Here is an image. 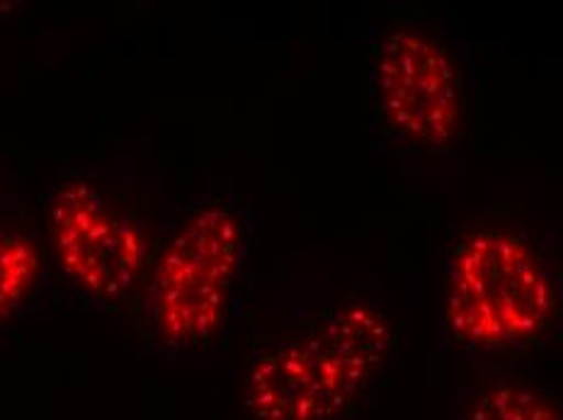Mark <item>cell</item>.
Wrapping results in <instances>:
<instances>
[{"instance_id":"obj_1","label":"cell","mask_w":563,"mask_h":420,"mask_svg":"<svg viewBox=\"0 0 563 420\" xmlns=\"http://www.w3.org/2000/svg\"><path fill=\"white\" fill-rule=\"evenodd\" d=\"M391 347V329L365 305L338 309L319 329L269 347L245 377L255 420H338L362 399Z\"/></svg>"},{"instance_id":"obj_4","label":"cell","mask_w":563,"mask_h":420,"mask_svg":"<svg viewBox=\"0 0 563 420\" xmlns=\"http://www.w3.org/2000/svg\"><path fill=\"white\" fill-rule=\"evenodd\" d=\"M49 233L62 270L88 297L120 301L139 283L144 239L90 183L74 180L56 192Z\"/></svg>"},{"instance_id":"obj_3","label":"cell","mask_w":563,"mask_h":420,"mask_svg":"<svg viewBox=\"0 0 563 420\" xmlns=\"http://www.w3.org/2000/svg\"><path fill=\"white\" fill-rule=\"evenodd\" d=\"M245 236L229 207L211 205L185 221L163 248L151 279V319L170 347L209 341L227 317Z\"/></svg>"},{"instance_id":"obj_6","label":"cell","mask_w":563,"mask_h":420,"mask_svg":"<svg viewBox=\"0 0 563 420\" xmlns=\"http://www.w3.org/2000/svg\"><path fill=\"white\" fill-rule=\"evenodd\" d=\"M460 420H563V411L530 387L496 384L481 391Z\"/></svg>"},{"instance_id":"obj_5","label":"cell","mask_w":563,"mask_h":420,"mask_svg":"<svg viewBox=\"0 0 563 420\" xmlns=\"http://www.w3.org/2000/svg\"><path fill=\"white\" fill-rule=\"evenodd\" d=\"M377 98L394 132L420 146L450 144L460 130V80L448 49L418 30H396L377 56Z\"/></svg>"},{"instance_id":"obj_7","label":"cell","mask_w":563,"mask_h":420,"mask_svg":"<svg viewBox=\"0 0 563 420\" xmlns=\"http://www.w3.org/2000/svg\"><path fill=\"white\" fill-rule=\"evenodd\" d=\"M40 273V253L20 233L0 231V323L27 297Z\"/></svg>"},{"instance_id":"obj_2","label":"cell","mask_w":563,"mask_h":420,"mask_svg":"<svg viewBox=\"0 0 563 420\" xmlns=\"http://www.w3.org/2000/svg\"><path fill=\"white\" fill-rule=\"evenodd\" d=\"M554 317V289L525 243L506 231H478L454 251L444 321L474 347L537 341Z\"/></svg>"}]
</instances>
